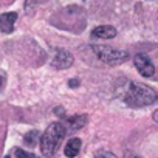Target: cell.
I'll return each instance as SVG.
<instances>
[{
	"instance_id": "cell-1",
	"label": "cell",
	"mask_w": 158,
	"mask_h": 158,
	"mask_svg": "<svg viewBox=\"0 0 158 158\" xmlns=\"http://www.w3.org/2000/svg\"><path fill=\"white\" fill-rule=\"evenodd\" d=\"M124 101L130 107L150 106L156 101V92L153 89H150L149 85H144L139 82H130V85L124 95Z\"/></svg>"
},
{
	"instance_id": "cell-2",
	"label": "cell",
	"mask_w": 158,
	"mask_h": 158,
	"mask_svg": "<svg viewBox=\"0 0 158 158\" xmlns=\"http://www.w3.org/2000/svg\"><path fill=\"white\" fill-rule=\"evenodd\" d=\"M67 133V129L62 123H53L47 127L45 133L40 136V150H42V155L50 158L56 153L60 141L64 139Z\"/></svg>"
},
{
	"instance_id": "cell-3",
	"label": "cell",
	"mask_w": 158,
	"mask_h": 158,
	"mask_svg": "<svg viewBox=\"0 0 158 158\" xmlns=\"http://www.w3.org/2000/svg\"><path fill=\"white\" fill-rule=\"evenodd\" d=\"M93 53L106 64H110V65H116V64H121L124 62L127 57H129V53L124 51V50H118V48H112V47H107V45H93L92 47Z\"/></svg>"
},
{
	"instance_id": "cell-4",
	"label": "cell",
	"mask_w": 158,
	"mask_h": 158,
	"mask_svg": "<svg viewBox=\"0 0 158 158\" xmlns=\"http://www.w3.org/2000/svg\"><path fill=\"white\" fill-rule=\"evenodd\" d=\"M133 64L136 67V70L139 71L141 76L144 77H152L155 74V65L152 64L150 57L146 54H136L133 57Z\"/></svg>"
},
{
	"instance_id": "cell-5",
	"label": "cell",
	"mask_w": 158,
	"mask_h": 158,
	"mask_svg": "<svg viewBox=\"0 0 158 158\" xmlns=\"http://www.w3.org/2000/svg\"><path fill=\"white\" fill-rule=\"evenodd\" d=\"M71 64H73V56H71V53H68L65 50H57L53 60H51V65L54 68H59V70L68 68Z\"/></svg>"
},
{
	"instance_id": "cell-6",
	"label": "cell",
	"mask_w": 158,
	"mask_h": 158,
	"mask_svg": "<svg viewBox=\"0 0 158 158\" xmlns=\"http://www.w3.org/2000/svg\"><path fill=\"white\" fill-rule=\"evenodd\" d=\"M17 20V14L16 13H5V14H0V31L10 34L14 30V23Z\"/></svg>"
},
{
	"instance_id": "cell-7",
	"label": "cell",
	"mask_w": 158,
	"mask_h": 158,
	"mask_svg": "<svg viewBox=\"0 0 158 158\" xmlns=\"http://www.w3.org/2000/svg\"><path fill=\"white\" fill-rule=\"evenodd\" d=\"M92 36L98 39H113L116 36V30L110 25H101L92 31Z\"/></svg>"
},
{
	"instance_id": "cell-8",
	"label": "cell",
	"mask_w": 158,
	"mask_h": 158,
	"mask_svg": "<svg viewBox=\"0 0 158 158\" xmlns=\"http://www.w3.org/2000/svg\"><path fill=\"white\" fill-rule=\"evenodd\" d=\"M81 146H82V143H81V139H79V138H71V139L67 143V146H65V149H64V153H65L68 158H73V156H76V155L79 153V150H81Z\"/></svg>"
},
{
	"instance_id": "cell-9",
	"label": "cell",
	"mask_w": 158,
	"mask_h": 158,
	"mask_svg": "<svg viewBox=\"0 0 158 158\" xmlns=\"http://www.w3.org/2000/svg\"><path fill=\"white\" fill-rule=\"evenodd\" d=\"M87 115H74L71 116L67 123H68V127L71 130H79V129H82L85 124H87Z\"/></svg>"
},
{
	"instance_id": "cell-10",
	"label": "cell",
	"mask_w": 158,
	"mask_h": 158,
	"mask_svg": "<svg viewBox=\"0 0 158 158\" xmlns=\"http://www.w3.org/2000/svg\"><path fill=\"white\" fill-rule=\"evenodd\" d=\"M37 139H39V132H36V130L25 135V143H27L28 146H34Z\"/></svg>"
},
{
	"instance_id": "cell-11",
	"label": "cell",
	"mask_w": 158,
	"mask_h": 158,
	"mask_svg": "<svg viewBox=\"0 0 158 158\" xmlns=\"http://www.w3.org/2000/svg\"><path fill=\"white\" fill-rule=\"evenodd\" d=\"M16 156H17V158H37L34 153H30V152L22 150V149H17V150H16Z\"/></svg>"
},
{
	"instance_id": "cell-12",
	"label": "cell",
	"mask_w": 158,
	"mask_h": 158,
	"mask_svg": "<svg viewBox=\"0 0 158 158\" xmlns=\"http://www.w3.org/2000/svg\"><path fill=\"white\" fill-rule=\"evenodd\" d=\"M95 158H116V155L112 152H107V150H101L95 155Z\"/></svg>"
},
{
	"instance_id": "cell-13",
	"label": "cell",
	"mask_w": 158,
	"mask_h": 158,
	"mask_svg": "<svg viewBox=\"0 0 158 158\" xmlns=\"http://www.w3.org/2000/svg\"><path fill=\"white\" fill-rule=\"evenodd\" d=\"M71 85L76 87V85H77V81H70V87H71Z\"/></svg>"
},
{
	"instance_id": "cell-14",
	"label": "cell",
	"mask_w": 158,
	"mask_h": 158,
	"mask_svg": "<svg viewBox=\"0 0 158 158\" xmlns=\"http://www.w3.org/2000/svg\"><path fill=\"white\" fill-rule=\"evenodd\" d=\"M127 158H138V156H133V155H132V156H127Z\"/></svg>"
},
{
	"instance_id": "cell-15",
	"label": "cell",
	"mask_w": 158,
	"mask_h": 158,
	"mask_svg": "<svg viewBox=\"0 0 158 158\" xmlns=\"http://www.w3.org/2000/svg\"><path fill=\"white\" fill-rule=\"evenodd\" d=\"M0 87H2V77H0Z\"/></svg>"
},
{
	"instance_id": "cell-16",
	"label": "cell",
	"mask_w": 158,
	"mask_h": 158,
	"mask_svg": "<svg viewBox=\"0 0 158 158\" xmlns=\"http://www.w3.org/2000/svg\"><path fill=\"white\" fill-rule=\"evenodd\" d=\"M6 158H10V156H6Z\"/></svg>"
}]
</instances>
